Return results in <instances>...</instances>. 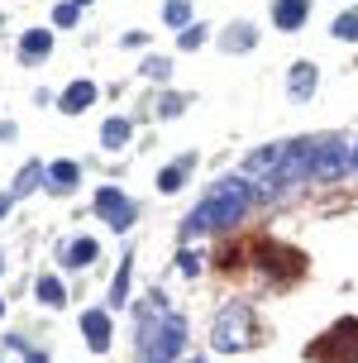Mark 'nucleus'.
Listing matches in <instances>:
<instances>
[{
	"mask_svg": "<svg viewBox=\"0 0 358 363\" xmlns=\"http://www.w3.org/2000/svg\"><path fill=\"white\" fill-rule=\"evenodd\" d=\"M249 201H253V186L249 177H225V182H215L211 191L201 196V206L186 216V230L191 235H211V230H230L234 220L249 211Z\"/></svg>",
	"mask_w": 358,
	"mask_h": 363,
	"instance_id": "obj_1",
	"label": "nucleus"
},
{
	"mask_svg": "<svg viewBox=\"0 0 358 363\" xmlns=\"http://www.w3.org/2000/svg\"><path fill=\"white\" fill-rule=\"evenodd\" d=\"M306 359L315 363H358V320H340V325H330L325 340L306 349Z\"/></svg>",
	"mask_w": 358,
	"mask_h": 363,
	"instance_id": "obj_2",
	"label": "nucleus"
},
{
	"mask_svg": "<svg viewBox=\"0 0 358 363\" xmlns=\"http://www.w3.org/2000/svg\"><path fill=\"white\" fill-rule=\"evenodd\" d=\"M211 345L225 349V354L249 349L253 345V315H249V306H225V311H220V320H215V330H211Z\"/></svg>",
	"mask_w": 358,
	"mask_h": 363,
	"instance_id": "obj_3",
	"label": "nucleus"
},
{
	"mask_svg": "<svg viewBox=\"0 0 358 363\" xmlns=\"http://www.w3.org/2000/svg\"><path fill=\"white\" fill-rule=\"evenodd\" d=\"M143 345H148V363H172L186 345V325H181V315H162L158 330H148L143 335Z\"/></svg>",
	"mask_w": 358,
	"mask_h": 363,
	"instance_id": "obj_4",
	"label": "nucleus"
},
{
	"mask_svg": "<svg viewBox=\"0 0 358 363\" xmlns=\"http://www.w3.org/2000/svg\"><path fill=\"white\" fill-rule=\"evenodd\" d=\"M354 167V148L344 139H315L311 144V172L315 177H344Z\"/></svg>",
	"mask_w": 358,
	"mask_h": 363,
	"instance_id": "obj_5",
	"label": "nucleus"
},
{
	"mask_svg": "<svg viewBox=\"0 0 358 363\" xmlns=\"http://www.w3.org/2000/svg\"><path fill=\"white\" fill-rule=\"evenodd\" d=\"M96 211H101V220H106L110 230H129V225H134V206H129V196L115 191V186H101V191H96Z\"/></svg>",
	"mask_w": 358,
	"mask_h": 363,
	"instance_id": "obj_6",
	"label": "nucleus"
},
{
	"mask_svg": "<svg viewBox=\"0 0 358 363\" xmlns=\"http://www.w3.org/2000/svg\"><path fill=\"white\" fill-rule=\"evenodd\" d=\"M286 153H291V144H268L258 148V153H249V163H244V172L249 177H277L286 163Z\"/></svg>",
	"mask_w": 358,
	"mask_h": 363,
	"instance_id": "obj_7",
	"label": "nucleus"
},
{
	"mask_svg": "<svg viewBox=\"0 0 358 363\" xmlns=\"http://www.w3.org/2000/svg\"><path fill=\"white\" fill-rule=\"evenodd\" d=\"M272 19H277V29L291 34L311 19V0H272Z\"/></svg>",
	"mask_w": 358,
	"mask_h": 363,
	"instance_id": "obj_8",
	"label": "nucleus"
},
{
	"mask_svg": "<svg viewBox=\"0 0 358 363\" xmlns=\"http://www.w3.org/2000/svg\"><path fill=\"white\" fill-rule=\"evenodd\" d=\"M82 335H86V345L101 354V349H110V315L106 311H86L82 315Z\"/></svg>",
	"mask_w": 358,
	"mask_h": 363,
	"instance_id": "obj_9",
	"label": "nucleus"
},
{
	"mask_svg": "<svg viewBox=\"0 0 358 363\" xmlns=\"http://www.w3.org/2000/svg\"><path fill=\"white\" fill-rule=\"evenodd\" d=\"M48 53H53V34L48 29H29L19 38V62H43Z\"/></svg>",
	"mask_w": 358,
	"mask_h": 363,
	"instance_id": "obj_10",
	"label": "nucleus"
},
{
	"mask_svg": "<svg viewBox=\"0 0 358 363\" xmlns=\"http://www.w3.org/2000/svg\"><path fill=\"white\" fill-rule=\"evenodd\" d=\"M315 82H320V72H315L311 62H296V67H291V77H286V96H291V101H311Z\"/></svg>",
	"mask_w": 358,
	"mask_h": 363,
	"instance_id": "obj_11",
	"label": "nucleus"
},
{
	"mask_svg": "<svg viewBox=\"0 0 358 363\" xmlns=\"http://www.w3.org/2000/svg\"><path fill=\"white\" fill-rule=\"evenodd\" d=\"M91 101H96V86H91V82H72V86L62 91L57 110H62V115H82V110H86Z\"/></svg>",
	"mask_w": 358,
	"mask_h": 363,
	"instance_id": "obj_12",
	"label": "nucleus"
},
{
	"mask_svg": "<svg viewBox=\"0 0 358 363\" xmlns=\"http://www.w3.org/2000/svg\"><path fill=\"white\" fill-rule=\"evenodd\" d=\"M62 263H72V268H86V263H96V239H72V244H62Z\"/></svg>",
	"mask_w": 358,
	"mask_h": 363,
	"instance_id": "obj_13",
	"label": "nucleus"
},
{
	"mask_svg": "<svg viewBox=\"0 0 358 363\" xmlns=\"http://www.w3.org/2000/svg\"><path fill=\"white\" fill-rule=\"evenodd\" d=\"M77 172H82V167L72 163V158H57V163H48V186H53V191H72V186H77Z\"/></svg>",
	"mask_w": 358,
	"mask_h": 363,
	"instance_id": "obj_14",
	"label": "nucleus"
},
{
	"mask_svg": "<svg viewBox=\"0 0 358 363\" xmlns=\"http://www.w3.org/2000/svg\"><path fill=\"white\" fill-rule=\"evenodd\" d=\"M253 24H230V29H225V34H220V43H225V53H249L253 48Z\"/></svg>",
	"mask_w": 358,
	"mask_h": 363,
	"instance_id": "obj_15",
	"label": "nucleus"
},
{
	"mask_svg": "<svg viewBox=\"0 0 358 363\" xmlns=\"http://www.w3.org/2000/svg\"><path fill=\"white\" fill-rule=\"evenodd\" d=\"M162 24H172V29H191V5H186V0H167V5H162Z\"/></svg>",
	"mask_w": 358,
	"mask_h": 363,
	"instance_id": "obj_16",
	"label": "nucleus"
},
{
	"mask_svg": "<svg viewBox=\"0 0 358 363\" xmlns=\"http://www.w3.org/2000/svg\"><path fill=\"white\" fill-rule=\"evenodd\" d=\"M101 144H106V148H125V144H129V120H120V115H115V120H106V129H101Z\"/></svg>",
	"mask_w": 358,
	"mask_h": 363,
	"instance_id": "obj_17",
	"label": "nucleus"
},
{
	"mask_svg": "<svg viewBox=\"0 0 358 363\" xmlns=\"http://www.w3.org/2000/svg\"><path fill=\"white\" fill-rule=\"evenodd\" d=\"M38 301H43V306H62V301H67L62 282H57V277H38Z\"/></svg>",
	"mask_w": 358,
	"mask_h": 363,
	"instance_id": "obj_18",
	"label": "nucleus"
},
{
	"mask_svg": "<svg viewBox=\"0 0 358 363\" xmlns=\"http://www.w3.org/2000/svg\"><path fill=\"white\" fill-rule=\"evenodd\" d=\"M125 296H129V258L120 263L115 282H110V306H125Z\"/></svg>",
	"mask_w": 358,
	"mask_h": 363,
	"instance_id": "obj_19",
	"label": "nucleus"
},
{
	"mask_svg": "<svg viewBox=\"0 0 358 363\" xmlns=\"http://www.w3.org/2000/svg\"><path fill=\"white\" fill-rule=\"evenodd\" d=\"M181 182H186V163H172L158 177V191H181Z\"/></svg>",
	"mask_w": 358,
	"mask_h": 363,
	"instance_id": "obj_20",
	"label": "nucleus"
},
{
	"mask_svg": "<svg viewBox=\"0 0 358 363\" xmlns=\"http://www.w3.org/2000/svg\"><path fill=\"white\" fill-rule=\"evenodd\" d=\"M335 38H349V43H358V10H349V15L335 19Z\"/></svg>",
	"mask_w": 358,
	"mask_h": 363,
	"instance_id": "obj_21",
	"label": "nucleus"
},
{
	"mask_svg": "<svg viewBox=\"0 0 358 363\" xmlns=\"http://www.w3.org/2000/svg\"><path fill=\"white\" fill-rule=\"evenodd\" d=\"M77 15H82V5H57V10H53V19L62 24V29H72V24H77Z\"/></svg>",
	"mask_w": 358,
	"mask_h": 363,
	"instance_id": "obj_22",
	"label": "nucleus"
},
{
	"mask_svg": "<svg viewBox=\"0 0 358 363\" xmlns=\"http://www.w3.org/2000/svg\"><path fill=\"white\" fill-rule=\"evenodd\" d=\"M38 172H43L38 163H29L24 172H19V182H15V196H19V191H29V186H34V182H38Z\"/></svg>",
	"mask_w": 358,
	"mask_h": 363,
	"instance_id": "obj_23",
	"label": "nucleus"
},
{
	"mask_svg": "<svg viewBox=\"0 0 358 363\" xmlns=\"http://www.w3.org/2000/svg\"><path fill=\"white\" fill-rule=\"evenodd\" d=\"M143 72H148V77H167V72H172V62H167V57H148Z\"/></svg>",
	"mask_w": 358,
	"mask_h": 363,
	"instance_id": "obj_24",
	"label": "nucleus"
},
{
	"mask_svg": "<svg viewBox=\"0 0 358 363\" xmlns=\"http://www.w3.org/2000/svg\"><path fill=\"white\" fill-rule=\"evenodd\" d=\"M201 43H206V29H181V48H201Z\"/></svg>",
	"mask_w": 358,
	"mask_h": 363,
	"instance_id": "obj_25",
	"label": "nucleus"
},
{
	"mask_svg": "<svg viewBox=\"0 0 358 363\" xmlns=\"http://www.w3.org/2000/svg\"><path fill=\"white\" fill-rule=\"evenodd\" d=\"M177 263H181V272H196V268H201V258H196V254H181Z\"/></svg>",
	"mask_w": 358,
	"mask_h": 363,
	"instance_id": "obj_26",
	"label": "nucleus"
},
{
	"mask_svg": "<svg viewBox=\"0 0 358 363\" xmlns=\"http://www.w3.org/2000/svg\"><path fill=\"white\" fill-rule=\"evenodd\" d=\"M354 172H358V148H354Z\"/></svg>",
	"mask_w": 358,
	"mask_h": 363,
	"instance_id": "obj_27",
	"label": "nucleus"
},
{
	"mask_svg": "<svg viewBox=\"0 0 358 363\" xmlns=\"http://www.w3.org/2000/svg\"><path fill=\"white\" fill-rule=\"evenodd\" d=\"M72 5H91V0H72Z\"/></svg>",
	"mask_w": 358,
	"mask_h": 363,
	"instance_id": "obj_28",
	"label": "nucleus"
},
{
	"mask_svg": "<svg viewBox=\"0 0 358 363\" xmlns=\"http://www.w3.org/2000/svg\"><path fill=\"white\" fill-rule=\"evenodd\" d=\"M0 315H5V301H0Z\"/></svg>",
	"mask_w": 358,
	"mask_h": 363,
	"instance_id": "obj_29",
	"label": "nucleus"
}]
</instances>
